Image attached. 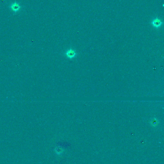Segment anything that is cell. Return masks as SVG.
Returning <instances> with one entry per match:
<instances>
[{
    "mask_svg": "<svg viewBox=\"0 0 164 164\" xmlns=\"http://www.w3.org/2000/svg\"><path fill=\"white\" fill-rule=\"evenodd\" d=\"M9 9L13 13H18L21 10L22 6L19 3L15 1L10 3L9 5Z\"/></svg>",
    "mask_w": 164,
    "mask_h": 164,
    "instance_id": "obj_1",
    "label": "cell"
},
{
    "mask_svg": "<svg viewBox=\"0 0 164 164\" xmlns=\"http://www.w3.org/2000/svg\"><path fill=\"white\" fill-rule=\"evenodd\" d=\"M151 24L154 28H159L162 26L163 22L160 18L156 17L152 20Z\"/></svg>",
    "mask_w": 164,
    "mask_h": 164,
    "instance_id": "obj_2",
    "label": "cell"
},
{
    "mask_svg": "<svg viewBox=\"0 0 164 164\" xmlns=\"http://www.w3.org/2000/svg\"><path fill=\"white\" fill-rule=\"evenodd\" d=\"M65 55L67 58H68L69 59H72L76 56L77 53H76L75 50H74L72 49H70L66 52Z\"/></svg>",
    "mask_w": 164,
    "mask_h": 164,
    "instance_id": "obj_3",
    "label": "cell"
}]
</instances>
